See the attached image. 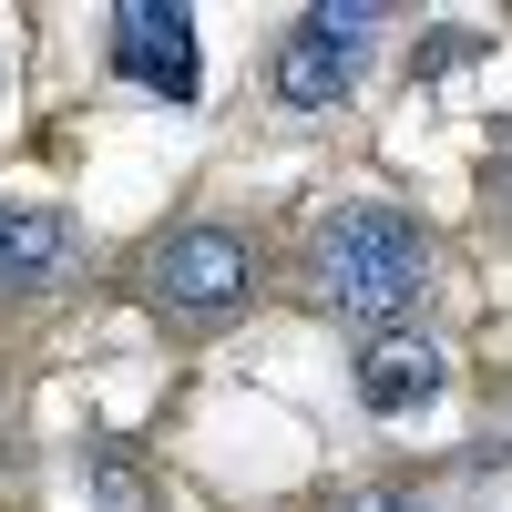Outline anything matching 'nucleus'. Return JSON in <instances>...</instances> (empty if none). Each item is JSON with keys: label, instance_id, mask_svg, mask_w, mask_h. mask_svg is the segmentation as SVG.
<instances>
[{"label": "nucleus", "instance_id": "1", "mask_svg": "<svg viewBox=\"0 0 512 512\" xmlns=\"http://www.w3.org/2000/svg\"><path fill=\"white\" fill-rule=\"evenodd\" d=\"M308 287H318V308L359 318L379 338L390 318H410L431 297V246L400 205H328L308 236Z\"/></svg>", "mask_w": 512, "mask_h": 512}, {"label": "nucleus", "instance_id": "2", "mask_svg": "<svg viewBox=\"0 0 512 512\" xmlns=\"http://www.w3.org/2000/svg\"><path fill=\"white\" fill-rule=\"evenodd\" d=\"M379 21H390L379 0H318V11L297 21L287 41H277V62H267L277 103H297V113L349 103L359 82H369V31H379Z\"/></svg>", "mask_w": 512, "mask_h": 512}, {"label": "nucleus", "instance_id": "3", "mask_svg": "<svg viewBox=\"0 0 512 512\" xmlns=\"http://www.w3.org/2000/svg\"><path fill=\"white\" fill-rule=\"evenodd\" d=\"M246 287H256V256H246L236 226H175V236H154V256H144V297L164 318H185V328L236 318Z\"/></svg>", "mask_w": 512, "mask_h": 512}, {"label": "nucleus", "instance_id": "4", "mask_svg": "<svg viewBox=\"0 0 512 512\" xmlns=\"http://www.w3.org/2000/svg\"><path fill=\"white\" fill-rule=\"evenodd\" d=\"M103 52L123 82H144L154 103H195L205 93V52H195V11L185 0H113L103 11Z\"/></svg>", "mask_w": 512, "mask_h": 512}, {"label": "nucleus", "instance_id": "5", "mask_svg": "<svg viewBox=\"0 0 512 512\" xmlns=\"http://www.w3.org/2000/svg\"><path fill=\"white\" fill-rule=\"evenodd\" d=\"M451 390V359H441V338H410V328H379L359 338V400L379 420H410V410H431Z\"/></svg>", "mask_w": 512, "mask_h": 512}, {"label": "nucleus", "instance_id": "6", "mask_svg": "<svg viewBox=\"0 0 512 512\" xmlns=\"http://www.w3.org/2000/svg\"><path fill=\"white\" fill-rule=\"evenodd\" d=\"M72 216L62 205H0V287H52L72 267Z\"/></svg>", "mask_w": 512, "mask_h": 512}, {"label": "nucleus", "instance_id": "7", "mask_svg": "<svg viewBox=\"0 0 512 512\" xmlns=\"http://www.w3.org/2000/svg\"><path fill=\"white\" fill-rule=\"evenodd\" d=\"M482 52H492V41H482L472 21H441V31H431V41H420V52H410V62H420V82H441V72H461V62H482Z\"/></svg>", "mask_w": 512, "mask_h": 512}, {"label": "nucleus", "instance_id": "8", "mask_svg": "<svg viewBox=\"0 0 512 512\" xmlns=\"http://www.w3.org/2000/svg\"><path fill=\"white\" fill-rule=\"evenodd\" d=\"M93 492H103L113 512H144V482H134V472H123V461H113V451H93Z\"/></svg>", "mask_w": 512, "mask_h": 512}, {"label": "nucleus", "instance_id": "9", "mask_svg": "<svg viewBox=\"0 0 512 512\" xmlns=\"http://www.w3.org/2000/svg\"><path fill=\"white\" fill-rule=\"evenodd\" d=\"M349 512H420V502H410V492H390V482H359V492H349Z\"/></svg>", "mask_w": 512, "mask_h": 512}, {"label": "nucleus", "instance_id": "10", "mask_svg": "<svg viewBox=\"0 0 512 512\" xmlns=\"http://www.w3.org/2000/svg\"><path fill=\"white\" fill-rule=\"evenodd\" d=\"M502 185H512V134H502Z\"/></svg>", "mask_w": 512, "mask_h": 512}, {"label": "nucleus", "instance_id": "11", "mask_svg": "<svg viewBox=\"0 0 512 512\" xmlns=\"http://www.w3.org/2000/svg\"><path fill=\"white\" fill-rule=\"evenodd\" d=\"M0 82H11V62H0Z\"/></svg>", "mask_w": 512, "mask_h": 512}]
</instances>
